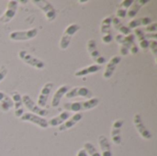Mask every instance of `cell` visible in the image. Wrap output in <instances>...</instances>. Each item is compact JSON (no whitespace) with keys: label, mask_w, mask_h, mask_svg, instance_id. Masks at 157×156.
Returning <instances> with one entry per match:
<instances>
[{"label":"cell","mask_w":157,"mask_h":156,"mask_svg":"<svg viewBox=\"0 0 157 156\" xmlns=\"http://www.w3.org/2000/svg\"><path fill=\"white\" fill-rule=\"evenodd\" d=\"M5 96H6V93H5V92L0 91V102H1V101H2V99L5 97Z\"/></svg>","instance_id":"f35d334b"},{"label":"cell","mask_w":157,"mask_h":156,"mask_svg":"<svg viewBox=\"0 0 157 156\" xmlns=\"http://www.w3.org/2000/svg\"><path fill=\"white\" fill-rule=\"evenodd\" d=\"M19 119L22 121H28V122L33 123L41 129H47L49 127L48 120L46 119L40 117L38 115H35L33 113H30V112H24V114Z\"/></svg>","instance_id":"9c48e42d"},{"label":"cell","mask_w":157,"mask_h":156,"mask_svg":"<svg viewBox=\"0 0 157 156\" xmlns=\"http://www.w3.org/2000/svg\"><path fill=\"white\" fill-rule=\"evenodd\" d=\"M83 119L82 113H75L73 116H71L65 122H63L62 125L59 126V131H65L71 128H73L75 125H76L81 120Z\"/></svg>","instance_id":"2e32d148"},{"label":"cell","mask_w":157,"mask_h":156,"mask_svg":"<svg viewBox=\"0 0 157 156\" xmlns=\"http://www.w3.org/2000/svg\"><path fill=\"white\" fill-rule=\"evenodd\" d=\"M79 29H80V26L75 23L70 24L69 26L66 27V29H64V31L61 37L60 43H59V46L62 50H66L70 46L72 38Z\"/></svg>","instance_id":"7a4b0ae2"},{"label":"cell","mask_w":157,"mask_h":156,"mask_svg":"<svg viewBox=\"0 0 157 156\" xmlns=\"http://www.w3.org/2000/svg\"><path fill=\"white\" fill-rule=\"evenodd\" d=\"M17 6H18V1H16V0L8 1L5 13L3 15H1V17H0V22L1 23L10 22L17 14Z\"/></svg>","instance_id":"8fae6325"},{"label":"cell","mask_w":157,"mask_h":156,"mask_svg":"<svg viewBox=\"0 0 157 156\" xmlns=\"http://www.w3.org/2000/svg\"><path fill=\"white\" fill-rule=\"evenodd\" d=\"M111 24H112V16L107 17L103 18L100 25V32L102 35L109 34L111 31Z\"/></svg>","instance_id":"603a6c76"},{"label":"cell","mask_w":157,"mask_h":156,"mask_svg":"<svg viewBox=\"0 0 157 156\" xmlns=\"http://www.w3.org/2000/svg\"><path fill=\"white\" fill-rule=\"evenodd\" d=\"M39 33V29L37 28H32L26 30H15L9 34V38L15 41H25L34 39Z\"/></svg>","instance_id":"277c9868"},{"label":"cell","mask_w":157,"mask_h":156,"mask_svg":"<svg viewBox=\"0 0 157 156\" xmlns=\"http://www.w3.org/2000/svg\"><path fill=\"white\" fill-rule=\"evenodd\" d=\"M100 69H101V66L100 65L92 64V65H89V66H86V67H84V68H81V69L77 70L75 73V76H76V77H84V76H86L87 74H96Z\"/></svg>","instance_id":"ffe728a7"},{"label":"cell","mask_w":157,"mask_h":156,"mask_svg":"<svg viewBox=\"0 0 157 156\" xmlns=\"http://www.w3.org/2000/svg\"><path fill=\"white\" fill-rule=\"evenodd\" d=\"M100 100L98 97H92L85 101H76V102H68L63 104V108L66 111L80 113L81 111L90 110L96 108L99 104Z\"/></svg>","instance_id":"6da1fadb"},{"label":"cell","mask_w":157,"mask_h":156,"mask_svg":"<svg viewBox=\"0 0 157 156\" xmlns=\"http://www.w3.org/2000/svg\"><path fill=\"white\" fill-rule=\"evenodd\" d=\"M138 51H139V49H138V47H137L135 44H133V45L131 47L130 51H129V52H130L131 54H136Z\"/></svg>","instance_id":"d590c367"},{"label":"cell","mask_w":157,"mask_h":156,"mask_svg":"<svg viewBox=\"0 0 157 156\" xmlns=\"http://www.w3.org/2000/svg\"><path fill=\"white\" fill-rule=\"evenodd\" d=\"M126 16H127V9L121 7V8H119L117 10V17H118V18H124Z\"/></svg>","instance_id":"4dcf8cb0"},{"label":"cell","mask_w":157,"mask_h":156,"mask_svg":"<svg viewBox=\"0 0 157 156\" xmlns=\"http://www.w3.org/2000/svg\"><path fill=\"white\" fill-rule=\"evenodd\" d=\"M98 144L100 147V154L101 156H112V150H111V144L109 141V139L104 136L100 135L98 137Z\"/></svg>","instance_id":"e0dca14e"},{"label":"cell","mask_w":157,"mask_h":156,"mask_svg":"<svg viewBox=\"0 0 157 156\" xmlns=\"http://www.w3.org/2000/svg\"><path fill=\"white\" fill-rule=\"evenodd\" d=\"M53 88V83L52 82H49V83H46L41 90H40V93L38 97V106H40V108H44L46 106H47V101H48V98L51 95V92Z\"/></svg>","instance_id":"4fadbf2b"},{"label":"cell","mask_w":157,"mask_h":156,"mask_svg":"<svg viewBox=\"0 0 157 156\" xmlns=\"http://www.w3.org/2000/svg\"><path fill=\"white\" fill-rule=\"evenodd\" d=\"M117 29L121 32V35H124V36H127V35L131 34V31H132V29H130L128 27L123 26V25H121Z\"/></svg>","instance_id":"83f0119b"},{"label":"cell","mask_w":157,"mask_h":156,"mask_svg":"<svg viewBox=\"0 0 157 156\" xmlns=\"http://www.w3.org/2000/svg\"><path fill=\"white\" fill-rule=\"evenodd\" d=\"M86 49H87V51L90 55V57L94 60V62L100 56V53L98 50V47H97V42L95 40L93 39H90L87 43H86Z\"/></svg>","instance_id":"7402d4cb"},{"label":"cell","mask_w":157,"mask_h":156,"mask_svg":"<svg viewBox=\"0 0 157 156\" xmlns=\"http://www.w3.org/2000/svg\"><path fill=\"white\" fill-rule=\"evenodd\" d=\"M1 15H2V10L0 9V17H1Z\"/></svg>","instance_id":"60d3db41"},{"label":"cell","mask_w":157,"mask_h":156,"mask_svg":"<svg viewBox=\"0 0 157 156\" xmlns=\"http://www.w3.org/2000/svg\"><path fill=\"white\" fill-rule=\"evenodd\" d=\"M121 62V56H114V57L110 58V60L108 62V63L106 65V70L103 73V77L105 79H110L112 77V75L114 74V72Z\"/></svg>","instance_id":"9a60e30c"},{"label":"cell","mask_w":157,"mask_h":156,"mask_svg":"<svg viewBox=\"0 0 157 156\" xmlns=\"http://www.w3.org/2000/svg\"><path fill=\"white\" fill-rule=\"evenodd\" d=\"M76 156H88V154H87V153L86 152V150L83 148V149H80V150L77 152Z\"/></svg>","instance_id":"8d00e7d4"},{"label":"cell","mask_w":157,"mask_h":156,"mask_svg":"<svg viewBox=\"0 0 157 156\" xmlns=\"http://www.w3.org/2000/svg\"><path fill=\"white\" fill-rule=\"evenodd\" d=\"M95 63H98V65H100L101 66V64H104V63H107V59H106V57H104V56H99L96 61H95Z\"/></svg>","instance_id":"e575fe53"},{"label":"cell","mask_w":157,"mask_h":156,"mask_svg":"<svg viewBox=\"0 0 157 156\" xmlns=\"http://www.w3.org/2000/svg\"><path fill=\"white\" fill-rule=\"evenodd\" d=\"M152 23V19L149 17H140V18H135V19H132L129 24H128V28L130 29H138L140 26H148Z\"/></svg>","instance_id":"44dd1931"},{"label":"cell","mask_w":157,"mask_h":156,"mask_svg":"<svg viewBox=\"0 0 157 156\" xmlns=\"http://www.w3.org/2000/svg\"><path fill=\"white\" fill-rule=\"evenodd\" d=\"M140 8H141V6H140L137 2H136V3L133 2L132 5L129 7L128 11H127L128 17H129L130 18H133V17L137 15V13L139 12Z\"/></svg>","instance_id":"484cf974"},{"label":"cell","mask_w":157,"mask_h":156,"mask_svg":"<svg viewBox=\"0 0 157 156\" xmlns=\"http://www.w3.org/2000/svg\"><path fill=\"white\" fill-rule=\"evenodd\" d=\"M132 3H133L132 0H123V1H121V7L125 8V9H128V8L132 5Z\"/></svg>","instance_id":"d6a6232c"},{"label":"cell","mask_w":157,"mask_h":156,"mask_svg":"<svg viewBox=\"0 0 157 156\" xmlns=\"http://www.w3.org/2000/svg\"><path fill=\"white\" fill-rule=\"evenodd\" d=\"M84 149L86 150V152L87 153L88 156H101L100 153L98 152V150L95 147V145L89 142H86L84 144Z\"/></svg>","instance_id":"d4e9b609"},{"label":"cell","mask_w":157,"mask_h":156,"mask_svg":"<svg viewBox=\"0 0 157 156\" xmlns=\"http://www.w3.org/2000/svg\"><path fill=\"white\" fill-rule=\"evenodd\" d=\"M87 2H88V1H86V0H84V1H83V0H80V1H79V3H84V4H85V3H87Z\"/></svg>","instance_id":"ab89813d"},{"label":"cell","mask_w":157,"mask_h":156,"mask_svg":"<svg viewBox=\"0 0 157 156\" xmlns=\"http://www.w3.org/2000/svg\"><path fill=\"white\" fill-rule=\"evenodd\" d=\"M101 40H102L103 43L109 44V43H110V42L112 41V40H113V37H112L111 33H109V34L102 35V38H101Z\"/></svg>","instance_id":"1f68e13d"},{"label":"cell","mask_w":157,"mask_h":156,"mask_svg":"<svg viewBox=\"0 0 157 156\" xmlns=\"http://www.w3.org/2000/svg\"><path fill=\"white\" fill-rule=\"evenodd\" d=\"M32 2L43 12L48 21L52 22L56 18V10L51 2L46 0H33Z\"/></svg>","instance_id":"8992f818"},{"label":"cell","mask_w":157,"mask_h":156,"mask_svg":"<svg viewBox=\"0 0 157 156\" xmlns=\"http://www.w3.org/2000/svg\"><path fill=\"white\" fill-rule=\"evenodd\" d=\"M150 48V51H152V53L154 54L155 57H156L157 55V42L155 40H149V47Z\"/></svg>","instance_id":"4316f807"},{"label":"cell","mask_w":157,"mask_h":156,"mask_svg":"<svg viewBox=\"0 0 157 156\" xmlns=\"http://www.w3.org/2000/svg\"><path fill=\"white\" fill-rule=\"evenodd\" d=\"M67 99L75 98V97H85L86 99H90L93 97V93L87 87L85 86H76L68 90V92L64 96Z\"/></svg>","instance_id":"ba28073f"},{"label":"cell","mask_w":157,"mask_h":156,"mask_svg":"<svg viewBox=\"0 0 157 156\" xmlns=\"http://www.w3.org/2000/svg\"><path fill=\"white\" fill-rule=\"evenodd\" d=\"M139 43H140V46L142 49H148V47H149V40L147 39L140 40Z\"/></svg>","instance_id":"836d02e7"},{"label":"cell","mask_w":157,"mask_h":156,"mask_svg":"<svg viewBox=\"0 0 157 156\" xmlns=\"http://www.w3.org/2000/svg\"><path fill=\"white\" fill-rule=\"evenodd\" d=\"M14 107V103L13 100L11 99L10 96L6 95L5 96V97L2 99V101L0 102V109L4 112H7L9 111L12 108Z\"/></svg>","instance_id":"cb8c5ba5"},{"label":"cell","mask_w":157,"mask_h":156,"mask_svg":"<svg viewBox=\"0 0 157 156\" xmlns=\"http://www.w3.org/2000/svg\"><path fill=\"white\" fill-rule=\"evenodd\" d=\"M124 124L123 120H116L111 126V131H110V136L111 140L114 144L120 145L121 144V128Z\"/></svg>","instance_id":"7c38bea8"},{"label":"cell","mask_w":157,"mask_h":156,"mask_svg":"<svg viewBox=\"0 0 157 156\" xmlns=\"http://www.w3.org/2000/svg\"><path fill=\"white\" fill-rule=\"evenodd\" d=\"M11 99L14 103V109H15V116L17 118H20L24 114V108L22 102V96L17 91H13L10 95Z\"/></svg>","instance_id":"5bb4252c"},{"label":"cell","mask_w":157,"mask_h":156,"mask_svg":"<svg viewBox=\"0 0 157 156\" xmlns=\"http://www.w3.org/2000/svg\"><path fill=\"white\" fill-rule=\"evenodd\" d=\"M22 102H23V105L29 110L30 113H33L42 118H44L45 116L49 114V111L47 109L42 108L40 106H38V104H36L29 95L22 96Z\"/></svg>","instance_id":"52a82bcc"},{"label":"cell","mask_w":157,"mask_h":156,"mask_svg":"<svg viewBox=\"0 0 157 156\" xmlns=\"http://www.w3.org/2000/svg\"><path fill=\"white\" fill-rule=\"evenodd\" d=\"M71 117V112L69 111H63L62 113H60L59 115L50 119L48 120V125L51 127H56V126H60L62 125L63 122H65L69 118Z\"/></svg>","instance_id":"ac0fdd59"},{"label":"cell","mask_w":157,"mask_h":156,"mask_svg":"<svg viewBox=\"0 0 157 156\" xmlns=\"http://www.w3.org/2000/svg\"><path fill=\"white\" fill-rule=\"evenodd\" d=\"M134 40H135V36L133 34H132V33L127 35V36L118 34L115 37V40L121 46L120 52H121V54L122 56H125V55H127L129 53V51H130L131 47L134 44Z\"/></svg>","instance_id":"5b68a950"},{"label":"cell","mask_w":157,"mask_h":156,"mask_svg":"<svg viewBox=\"0 0 157 156\" xmlns=\"http://www.w3.org/2000/svg\"><path fill=\"white\" fill-rule=\"evenodd\" d=\"M68 90H69V86L63 85V86H61L55 91V93L52 97V106L53 108H57L60 105L62 98L65 96V94L68 92Z\"/></svg>","instance_id":"d6986e66"},{"label":"cell","mask_w":157,"mask_h":156,"mask_svg":"<svg viewBox=\"0 0 157 156\" xmlns=\"http://www.w3.org/2000/svg\"><path fill=\"white\" fill-rule=\"evenodd\" d=\"M7 74V68L5 65H2L0 67V82H2Z\"/></svg>","instance_id":"f546056e"},{"label":"cell","mask_w":157,"mask_h":156,"mask_svg":"<svg viewBox=\"0 0 157 156\" xmlns=\"http://www.w3.org/2000/svg\"><path fill=\"white\" fill-rule=\"evenodd\" d=\"M144 30H145L146 32H154V33H155L157 30V23H155V22L151 23L150 25L146 26Z\"/></svg>","instance_id":"f1b7e54d"},{"label":"cell","mask_w":157,"mask_h":156,"mask_svg":"<svg viewBox=\"0 0 157 156\" xmlns=\"http://www.w3.org/2000/svg\"><path fill=\"white\" fill-rule=\"evenodd\" d=\"M18 58L25 63L26 64L36 68V69H43L45 67V63L43 61H41L40 59L35 57L34 55H32L31 53H29V51H25V50H21L18 51Z\"/></svg>","instance_id":"3957f363"},{"label":"cell","mask_w":157,"mask_h":156,"mask_svg":"<svg viewBox=\"0 0 157 156\" xmlns=\"http://www.w3.org/2000/svg\"><path fill=\"white\" fill-rule=\"evenodd\" d=\"M133 124L137 130V131L139 132L140 136L145 140H151L153 135H152V132L147 129V127L144 125V120H143V118L140 114H135L134 117H133Z\"/></svg>","instance_id":"30bf717a"},{"label":"cell","mask_w":157,"mask_h":156,"mask_svg":"<svg viewBox=\"0 0 157 156\" xmlns=\"http://www.w3.org/2000/svg\"><path fill=\"white\" fill-rule=\"evenodd\" d=\"M137 3L142 6H144V4H147V3H148V0H139Z\"/></svg>","instance_id":"74e56055"}]
</instances>
